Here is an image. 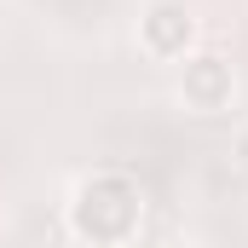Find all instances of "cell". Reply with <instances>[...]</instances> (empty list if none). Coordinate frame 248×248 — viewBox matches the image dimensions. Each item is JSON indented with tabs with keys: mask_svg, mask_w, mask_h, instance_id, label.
I'll use <instances>...</instances> for the list:
<instances>
[{
	"mask_svg": "<svg viewBox=\"0 0 248 248\" xmlns=\"http://www.w3.org/2000/svg\"><path fill=\"white\" fill-rule=\"evenodd\" d=\"M63 225L87 248H127L144 231V185L133 173H122V168H93L69 190Z\"/></svg>",
	"mask_w": 248,
	"mask_h": 248,
	"instance_id": "cell-1",
	"label": "cell"
},
{
	"mask_svg": "<svg viewBox=\"0 0 248 248\" xmlns=\"http://www.w3.org/2000/svg\"><path fill=\"white\" fill-rule=\"evenodd\" d=\"M231 98H237V69L219 52L185 58V69H179V104H185L190 116H225Z\"/></svg>",
	"mask_w": 248,
	"mask_h": 248,
	"instance_id": "cell-2",
	"label": "cell"
},
{
	"mask_svg": "<svg viewBox=\"0 0 248 248\" xmlns=\"http://www.w3.org/2000/svg\"><path fill=\"white\" fill-rule=\"evenodd\" d=\"M196 41V17H190L185 0H150L144 17H139V46L156 63H179Z\"/></svg>",
	"mask_w": 248,
	"mask_h": 248,
	"instance_id": "cell-3",
	"label": "cell"
},
{
	"mask_svg": "<svg viewBox=\"0 0 248 248\" xmlns=\"http://www.w3.org/2000/svg\"><path fill=\"white\" fill-rule=\"evenodd\" d=\"M231 168L248 179V122H237V133H231Z\"/></svg>",
	"mask_w": 248,
	"mask_h": 248,
	"instance_id": "cell-4",
	"label": "cell"
}]
</instances>
